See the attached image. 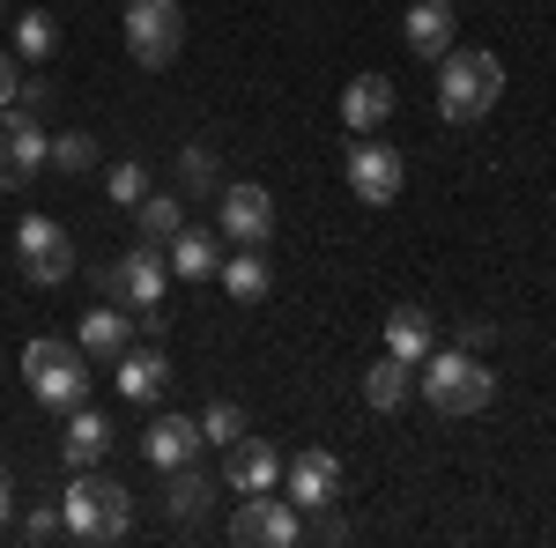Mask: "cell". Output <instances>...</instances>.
Instances as JSON below:
<instances>
[{
	"instance_id": "6da1fadb",
	"label": "cell",
	"mask_w": 556,
	"mask_h": 548,
	"mask_svg": "<svg viewBox=\"0 0 556 548\" xmlns=\"http://www.w3.org/2000/svg\"><path fill=\"white\" fill-rule=\"evenodd\" d=\"M497 97H505V60H497V52H482V44H453V52L438 60V119H445V127H475V119H490Z\"/></svg>"
},
{
	"instance_id": "7a4b0ae2",
	"label": "cell",
	"mask_w": 556,
	"mask_h": 548,
	"mask_svg": "<svg viewBox=\"0 0 556 548\" xmlns=\"http://www.w3.org/2000/svg\"><path fill=\"white\" fill-rule=\"evenodd\" d=\"M60 519H67V541L104 548V541H119V534L134 526V497H127L119 474H104V467H75V482L60 489Z\"/></svg>"
},
{
	"instance_id": "3957f363",
	"label": "cell",
	"mask_w": 556,
	"mask_h": 548,
	"mask_svg": "<svg viewBox=\"0 0 556 548\" xmlns=\"http://www.w3.org/2000/svg\"><path fill=\"white\" fill-rule=\"evenodd\" d=\"M416 385H424V400L438 416H482L490 400H497V379L482 371V356L475 348H430L424 364H416Z\"/></svg>"
},
{
	"instance_id": "277c9868",
	"label": "cell",
	"mask_w": 556,
	"mask_h": 548,
	"mask_svg": "<svg viewBox=\"0 0 556 548\" xmlns=\"http://www.w3.org/2000/svg\"><path fill=\"white\" fill-rule=\"evenodd\" d=\"M23 379L38 393L45 408H83L89 400V348L83 341H60V334H38L23 348Z\"/></svg>"
},
{
	"instance_id": "5b68a950",
	"label": "cell",
	"mask_w": 556,
	"mask_h": 548,
	"mask_svg": "<svg viewBox=\"0 0 556 548\" xmlns=\"http://www.w3.org/2000/svg\"><path fill=\"white\" fill-rule=\"evenodd\" d=\"M45 164H52V133L38 127V112L0 104V193H30Z\"/></svg>"
},
{
	"instance_id": "8992f818",
	"label": "cell",
	"mask_w": 556,
	"mask_h": 548,
	"mask_svg": "<svg viewBox=\"0 0 556 548\" xmlns=\"http://www.w3.org/2000/svg\"><path fill=\"white\" fill-rule=\"evenodd\" d=\"M127 52H134V67H172L186 52L178 0H127Z\"/></svg>"
},
{
	"instance_id": "52a82bcc",
	"label": "cell",
	"mask_w": 556,
	"mask_h": 548,
	"mask_svg": "<svg viewBox=\"0 0 556 548\" xmlns=\"http://www.w3.org/2000/svg\"><path fill=\"white\" fill-rule=\"evenodd\" d=\"M230 541L238 548H298L304 541V511L290 505V497H275V489L238 497V511H230Z\"/></svg>"
},
{
	"instance_id": "ba28073f",
	"label": "cell",
	"mask_w": 556,
	"mask_h": 548,
	"mask_svg": "<svg viewBox=\"0 0 556 548\" xmlns=\"http://www.w3.org/2000/svg\"><path fill=\"white\" fill-rule=\"evenodd\" d=\"M15 259H23V275H30L38 290H60V282L75 275V238H67L52 215H23V222H15Z\"/></svg>"
},
{
	"instance_id": "9c48e42d",
	"label": "cell",
	"mask_w": 556,
	"mask_h": 548,
	"mask_svg": "<svg viewBox=\"0 0 556 548\" xmlns=\"http://www.w3.org/2000/svg\"><path fill=\"white\" fill-rule=\"evenodd\" d=\"M215 230H223V245H267V238H275V193H267L260 178L223 186V193H215Z\"/></svg>"
},
{
	"instance_id": "30bf717a",
	"label": "cell",
	"mask_w": 556,
	"mask_h": 548,
	"mask_svg": "<svg viewBox=\"0 0 556 548\" xmlns=\"http://www.w3.org/2000/svg\"><path fill=\"white\" fill-rule=\"evenodd\" d=\"M401 186H408V156H401L393 141H356V149H349V193H356L364 208H393Z\"/></svg>"
},
{
	"instance_id": "8fae6325",
	"label": "cell",
	"mask_w": 556,
	"mask_h": 548,
	"mask_svg": "<svg viewBox=\"0 0 556 548\" xmlns=\"http://www.w3.org/2000/svg\"><path fill=\"white\" fill-rule=\"evenodd\" d=\"M164 282H172V259H164V245H127L119 253V304H127L134 319L141 311H164Z\"/></svg>"
},
{
	"instance_id": "7c38bea8",
	"label": "cell",
	"mask_w": 556,
	"mask_h": 548,
	"mask_svg": "<svg viewBox=\"0 0 556 548\" xmlns=\"http://www.w3.org/2000/svg\"><path fill=\"white\" fill-rule=\"evenodd\" d=\"M282 482V453L267 445V437H238L230 445V460H223V489H238V497H260V489H275Z\"/></svg>"
},
{
	"instance_id": "4fadbf2b",
	"label": "cell",
	"mask_w": 556,
	"mask_h": 548,
	"mask_svg": "<svg viewBox=\"0 0 556 548\" xmlns=\"http://www.w3.org/2000/svg\"><path fill=\"white\" fill-rule=\"evenodd\" d=\"M282 482H290L298 511L342 505V460H334V453H298V460H282Z\"/></svg>"
},
{
	"instance_id": "5bb4252c",
	"label": "cell",
	"mask_w": 556,
	"mask_h": 548,
	"mask_svg": "<svg viewBox=\"0 0 556 548\" xmlns=\"http://www.w3.org/2000/svg\"><path fill=\"white\" fill-rule=\"evenodd\" d=\"M112 379H119V400L149 408V400H164V385H172V356H164V348H127V356L112 364Z\"/></svg>"
},
{
	"instance_id": "9a60e30c",
	"label": "cell",
	"mask_w": 556,
	"mask_h": 548,
	"mask_svg": "<svg viewBox=\"0 0 556 548\" xmlns=\"http://www.w3.org/2000/svg\"><path fill=\"white\" fill-rule=\"evenodd\" d=\"M393 104H401V97H393L386 75H356V82L342 89V127L349 133H379L386 119H393Z\"/></svg>"
},
{
	"instance_id": "2e32d148",
	"label": "cell",
	"mask_w": 556,
	"mask_h": 548,
	"mask_svg": "<svg viewBox=\"0 0 556 548\" xmlns=\"http://www.w3.org/2000/svg\"><path fill=\"white\" fill-rule=\"evenodd\" d=\"M164 259H172L178 282H208V275H223V230H178L172 245H164Z\"/></svg>"
},
{
	"instance_id": "e0dca14e",
	"label": "cell",
	"mask_w": 556,
	"mask_h": 548,
	"mask_svg": "<svg viewBox=\"0 0 556 548\" xmlns=\"http://www.w3.org/2000/svg\"><path fill=\"white\" fill-rule=\"evenodd\" d=\"M401 38H408L416 60H445L453 52V0H416L408 23H401Z\"/></svg>"
},
{
	"instance_id": "ac0fdd59",
	"label": "cell",
	"mask_w": 556,
	"mask_h": 548,
	"mask_svg": "<svg viewBox=\"0 0 556 548\" xmlns=\"http://www.w3.org/2000/svg\"><path fill=\"white\" fill-rule=\"evenodd\" d=\"M201 453V422H186V416H156L149 430H141V460L149 467H186Z\"/></svg>"
},
{
	"instance_id": "d6986e66",
	"label": "cell",
	"mask_w": 556,
	"mask_h": 548,
	"mask_svg": "<svg viewBox=\"0 0 556 548\" xmlns=\"http://www.w3.org/2000/svg\"><path fill=\"white\" fill-rule=\"evenodd\" d=\"M89 348V356H104V364H119V356H127V341H134V311L127 304H112V296H104V304H97V311H83V334H75Z\"/></svg>"
},
{
	"instance_id": "ffe728a7",
	"label": "cell",
	"mask_w": 556,
	"mask_h": 548,
	"mask_svg": "<svg viewBox=\"0 0 556 548\" xmlns=\"http://www.w3.org/2000/svg\"><path fill=\"white\" fill-rule=\"evenodd\" d=\"M430 348H438V327H430L424 304H393L386 311V356H401V364H424Z\"/></svg>"
},
{
	"instance_id": "44dd1931",
	"label": "cell",
	"mask_w": 556,
	"mask_h": 548,
	"mask_svg": "<svg viewBox=\"0 0 556 548\" xmlns=\"http://www.w3.org/2000/svg\"><path fill=\"white\" fill-rule=\"evenodd\" d=\"M60 453H67V467H104V453H112V422L97 416V408H67V437H60Z\"/></svg>"
},
{
	"instance_id": "7402d4cb",
	"label": "cell",
	"mask_w": 556,
	"mask_h": 548,
	"mask_svg": "<svg viewBox=\"0 0 556 548\" xmlns=\"http://www.w3.org/2000/svg\"><path fill=\"white\" fill-rule=\"evenodd\" d=\"M215 497V474H201V467L186 460V467H164V511H172L178 526H193L201 511H208Z\"/></svg>"
},
{
	"instance_id": "603a6c76",
	"label": "cell",
	"mask_w": 556,
	"mask_h": 548,
	"mask_svg": "<svg viewBox=\"0 0 556 548\" xmlns=\"http://www.w3.org/2000/svg\"><path fill=\"white\" fill-rule=\"evenodd\" d=\"M223 290L238 296V304H260V296L275 290V267L260 259V245H238V253H223Z\"/></svg>"
},
{
	"instance_id": "cb8c5ba5",
	"label": "cell",
	"mask_w": 556,
	"mask_h": 548,
	"mask_svg": "<svg viewBox=\"0 0 556 548\" xmlns=\"http://www.w3.org/2000/svg\"><path fill=\"white\" fill-rule=\"evenodd\" d=\"M408 385H416V364H401V356H379V364L364 371V400H371L379 416H393V408L408 400Z\"/></svg>"
},
{
	"instance_id": "d4e9b609",
	"label": "cell",
	"mask_w": 556,
	"mask_h": 548,
	"mask_svg": "<svg viewBox=\"0 0 556 548\" xmlns=\"http://www.w3.org/2000/svg\"><path fill=\"white\" fill-rule=\"evenodd\" d=\"M134 222H141V238H149V245H172L178 230H186V201L149 186V193H141V208H134Z\"/></svg>"
},
{
	"instance_id": "484cf974",
	"label": "cell",
	"mask_w": 556,
	"mask_h": 548,
	"mask_svg": "<svg viewBox=\"0 0 556 548\" xmlns=\"http://www.w3.org/2000/svg\"><path fill=\"white\" fill-rule=\"evenodd\" d=\"M52 44H60V30H52V15L45 8H30V15H15V60H52Z\"/></svg>"
},
{
	"instance_id": "4316f807",
	"label": "cell",
	"mask_w": 556,
	"mask_h": 548,
	"mask_svg": "<svg viewBox=\"0 0 556 548\" xmlns=\"http://www.w3.org/2000/svg\"><path fill=\"white\" fill-rule=\"evenodd\" d=\"M238 437H245V408H238V400H208V416H201V445H223V453H230Z\"/></svg>"
},
{
	"instance_id": "83f0119b",
	"label": "cell",
	"mask_w": 556,
	"mask_h": 548,
	"mask_svg": "<svg viewBox=\"0 0 556 548\" xmlns=\"http://www.w3.org/2000/svg\"><path fill=\"white\" fill-rule=\"evenodd\" d=\"M52 164H60V170H89V164H97V133H83V127L52 133Z\"/></svg>"
},
{
	"instance_id": "f1b7e54d",
	"label": "cell",
	"mask_w": 556,
	"mask_h": 548,
	"mask_svg": "<svg viewBox=\"0 0 556 548\" xmlns=\"http://www.w3.org/2000/svg\"><path fill=\"white\" fill-rule=\"evenodd\" d=\"M104 193H112L119 208H141V193H149V170H141V164H112V178H104Z\"/></svg>"
},
{
	"instance_id": "f546056e",
	"label": "cell",
	"mask_w": 556,
	"mask_h": 548,
	"mask_svg": "<svg viewBox=\"0 0 556 548\" xmlns=\"http://www.w3.org/2000/svg\"><path fill=\"white\" fill-rule=\"evenodd\" d=\"M178 178H186V193H223V186H215V156H208V149H186Z\"/></svg>"
},
{
	"instance_id": "4dcf8cb0",
	"label": "cell",
	"mask_w": 556,
	"mask_h": 548,
	"mask_svg": "<svg viewBox=\"0 0 556 548\" xmlns=\"http://www.w3.org/2000/svg\"><path fill=\"white\" fill-rule=\"evenodd\" d=\"M23 534H30V541H52V534H67L60 505H52V511H30V519H23Z\"/></svg>"
},
{
	"instance_id": "1f68e13d",
	"label": "cell",
	"mask_w": 556,
	"mask_h": 548,
	"mask_svg": "<svg viewBox=\"0 0 556 548\" xmlns=\"http://www.w3.org/2000/svg\"><path fill=\"white\" fill-rule=\"evenodd\" d=\"M15 89H23V60L0 52V104H15Z\"/></svg>"
},
{
	"instance_id": "d6a6232c",
	"label": "cell",
	"mask_w": 556,
	"mask_h": 548,
	"mask_svg": "<svg viewBox=\"0 0 556 548\" xmlns=\"http://www.w3.org/2000/svg\"><path fill=\"white\" fill-rule=\"evenodd\" d=\"M490 341V319H460V348H482Z\"/></svg>"
},
{
	"instance_id": "836d02e7",
	"label": "cell",
	"mask_w": 556,
	"mask_h": 548,
	"mask_svg": "<svg viewBox=\"0 0 556 548\" xmlns=\"http://www.w3.org/2000/svg\"><path fill=\"white\" fill-rule=\"evenodd\" d=\"M8 511H15V482H8V467H0V526H8Z\"/></svg>"
},
{
	"instance_id": "e575fe53",
	"label": "cell",
	"mask_w": 556,
	"mask_h": 548,
	"mask_svg": "<svg viewBox=\"0 0 556 548\" xmlns=\"http://www.w3.org/2000/svg\"><path fill=\"white\" fill-rule=\"evenodd\" d=\"M0 23H8V0H0Z\"/></svg>"
}]
</instances>
